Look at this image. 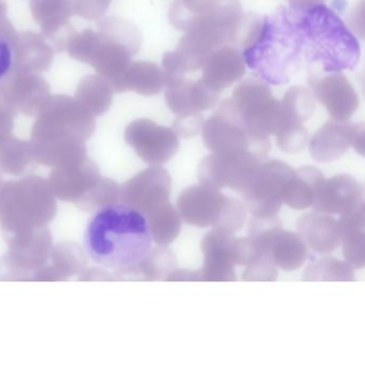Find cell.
<instances>
[{"label": "cell", "mask_w": 365, "mask_h": 365, "mask_svg": "<svg viewBox=\"0 0 365 365\" xmlns=\"http://www.w3.org/2000/svg\"><path fill=\"white\" fill-rule=\"evenodd\" d=\"M242 55L260 80L279 86L299 73L309 78L354 69L360 46L324 4L290 3L262 20L255 41Z\"/></svg>", "instance_id": "cell-1"}, {"label": "cell", "mask_w": 365, "mask_h": 365, "mask_svg": "<svg viewBox=\"0 0 365 365\" xmlns=\"http://www.w3.org/2000/svg\"><path fill=\"white\" fill-rule=\"evenodd\" d=\"M85 245L89 256L106 268L131 266L150 251L146 217L127 205L103 207L87 226Z\"/></svg>", "instance_id": "cell-2"}, {"label": "cell", "mask_w": 365, "mask_h": 365, "mask_svg": "<svg viewBox=\"0 0 365 365\" xmlns=\"http://www.w3.org/2000/svg\"><path fill=\"white\" fill-rule=\"evenodd\" d=\"M56 196L48 180L29 176L0 183V227L5 237L43 227L56 217Z\"/></svg>", "instance_id": "cell-3"}, {"label": "cell", "mask_w": 365, "mask_h": 365, "mask_svg": "<svg viewBox=\"0 0 365 365\" xmlns=\"http://www.w3.org/2000/svg\"><path fill=\"white\" fill-rule=\"evenodd\" d=\"M168 19L178 31L212 29L232 31L236 44L247 48L259 31L262 19L243 14L238 0H175Z\"/></svg>", "instance_id": "cell-4"}, {"label": "cell", "mask_w": 365, "mask_h": 365, "mask_svg": "<svg viewBox=\"0 0 365 365\" xmlns=\"http://www.w3.org/2000/svg\"><path fill=\"white\" fill-rule=\"evenodd\" d=\"M230 100L252 135L269 138L285 128L281 101L273 97L270 87L264 81H245L235 89Z\"/></svg>", "instance_id": "cell-5"}, {"label": "cell", "mask_w": 365, "mask_h": 365, "mask_svg": "<svg viewBox=\"0 0 365 365\" xmlns=\"http://www.w3.org/2000/svg\"><path fill=\"white\" fill-rule=\"evenodd\" d=\"M205 145L213 153L251 151L262 159H266L270 151L269 138L252 135L245 128L232 104L226 100L202 125Z\"/></svg>", "instance_id": "cell-6"}, {"label": "cell", "mask_w": 365, "mask_h": 365, "mask_svg": "<svg viewBox=\"0 0 365 365\" xmlns=\"http://www.w3.org/2000/svg\"><path fill=\"white\" fill-rule=\"evenodd\" d=\"M9 251L0 258V281H31V275L48 264L53 238L46 226L6 237Z\"/></svg>", "instance_id": "cell-7"}, {"label": "cell", "mask_w": 365, "mask_h": 365, "mask_svg": "<svg viewBox=\"0 0 365 365\" xmlns=\"http://www.w3.org/2000/svg\"><path fill=\"white\" fill-rule=\"evenodd\" d=\"M294 173V168L284 162L262 161L240 192L247 210L254 217H277L283 204L284 187Z\"/></svg>", "instance_id": "cell-8"}, {"label": "cell", "mask_w": 365, "mask_h": 365, "mask_svg": "<svg viewBox=\"0 0 365 365\" xmlns=\"http://www.w3.org/2000/svg\"><path fill=\"white\" fill-rule=\"evenodd\" d=\"M249 237L268 251L277 268L297 270L307 259V247L300 235L284 230L277 217H252Z\"/></svg>", "instance_id": "cell-9"}, {"label": "cell", "mask_w": 365, "mask_h": 365, "mask_svg": "<svg viewBox=\"0 0 365 365\" xmlns=\"http://www.w3.org/2000/svg\"><path fill=\"white\" fill-rule=\"evenodd\" d=\"M262 161L264 160L251 151L212 153L198 165L200 185L215 190L228 187L240 193Z\"/></svg>", "instance_id": "cell-10"}, {"label": "cell", "mask_w": 365, "mask_h": 365, "mask_svg": "<svg viewBox=\"0 0 365 365\" xmlns=\"http://www.w3.org/2000/svg\"><path fill=\"white\" fill-rule=\"evenodd\" d=\"M235 198L206 185H191L181 192L177 210L187 225L225 230Z\"/></svg>", "instance_id": "cell-11"}, {"label": "cell", "mask_w": 365, "mask_h": 365, "mask_svg": "<svg viewBox=\"0 0 365 365\" xmlns=\"http://www.w3.org/2000/svg\"><path fill=\"white\" fill-rule=\"evenodd\" d=\"M125 138L136 155L150 165L168 163L179 149L176 132L149 119L133 121L125 130Z\"/></svg>", "instance_id": "cell-12"}, {"label": "cell", "mask_w": 365, "mask_h": 365, "mask_svg": "<svg viewBox=\"0 0 365 365\" xmlns=\"http://www.w3.org/2000/svg\"><path fill=\"white\" fill-rule=\"evenodd\" d=\"M172 178L165 168L153 165L132 177L120 187L123 205L148 215L170 202Z\"/></svg>", "instance_id": "cell-13"}, {"label": "cell", "mask_w": 365, "mask_h": 365, "mask_svg": "<svg viewBox=\"0 0 365 365\" xmlns=\"http://www.w3.org/2000/svg\"><path fill=\"white\" fill-rule=\"evenodd\" d=\"M314 96L324 104L333 120L348 121L359 108V97L349 81L341 72L322 76H309Z\"/></svg>", "instance_id": "cell-14"}, {"label": "cell", "mask_w": 365, "mask_h": 365, "mask_svg": "<svg viewBox=\"0 0 365 365\" xmlns=\"http://www.w3.org/2000/svg\"><path fill=\"white\" fill-rule=\"evenodd\" d=\"M235 238L234 234L220 228H213L205 235L200 243L204 254V266L200 270V281H236L232 257Z\"/></svg>", "instance_id": "cell-15"}, {"label": "cell", "mask_w": 365, "mask_h": 365, "mask_svg": "<svg viewBox=\"0 0 365 365\" xmlns=\"http://www.w3.org/2000/svg\"><path fill=\"white\" fill-rule=\"evenodd\" d=\"M362 185L350 175L333 176L320 185L314 200V210L328 215H344L358 208L363 202Z\"/></svg>", "instance_id": "cell-16"}, {"label": "cell", "mask_w": 365, "mask_h": 365, "mask_svg": "<svg viewBox=\"0 0 365 365\" xmlns=\"http://www.w3.org/2000/svg\"><path fill=\"white\" fill-rule=\"evenodd\" d=\"M100 177L97 164L86 158L69 165L53 168L48 181L57 200L76 204Z\"/></svg>", "instance_id": "cell-17"}, {"label": "cell", "mask_w": 365, "mask_h": 365, "mask_svg": "<svg viewBox=\"0 0 365 365\" xmlns=\"http://www.w3.org/2000/svg\"><path fill=\"white\" fill-rule=\"evenodd\" d=\"M202 69L200 81L217 95L241 80L247 72L243 55L232 46L215 51Z\"/></svg>", "instance_id": "cell-18"}, {"label": "cell", "mask_w": 365, "mask_h": 365, "mask_svg": "<svg viewBox=\"0 0 365 365\" xmlns=\"http://www.w3.org/2000/svg\"><path fill=\"white\" fill-rule=\"evenodd\" d=\"M217 93H213L202 81L183 80L166 85L168 108L177 116L200 114L217 103Z\"/></svg>", "instance_id": "cell-19"}, {"label": "cell", "mask_w": 365, "mask_h": 365, "mask_svg": "<svg viewBox=\"0 0 365 365\" xmlns=\"http://www.w3.org/2000/svg\"><path fill=\"white\" fill-rule=\"evenodd\" d=\"M297 230L307 247L316 253H332L341 245L339 221L328 213L316 211L303 215L297 222Z\"/></svg>", "instance_id": "cell-20"}, {"label": "cell", "mask_w": 365, "mask_h": 365, "mask_svg": "<svg viewBox=\"0 0 365 365\" xmlns=\"http://www.w3.org/2000/svg\"><path fill=\"white\" fill-rule=\"evenodd\" d=\"M354 125L348 121H328L309 142L312 158L320 163L336 161L351 146Z\"/></svg>", "instance_id": "cell-21"}, {"label": "cell", "mask_w": 365, "mask_h": 365, "mask_svg": "<svg viewBox=\"0 0 365 365\" xmlns=\"http://www.w3.org/2000/svg\"><path fill=\"white\" fill-rule=\"evenodd\" d=\"M52 264H44L31 275V281H67L86 268L87 258L82 247L74 242L55 245L51 251Z\"/></svg>", "instance_id": "cell-22"}, {"label": "cell", "mask_w": 365, "mask_h": 365, "mask_svg": "<svg viewBox=\"0 0 365 365\" xmlns=\"http://www.w3.org/2000/svg\"><path fill=\"white\" fill-rule=\"evenodd\" d=\"M84 140L76 138L31 140L34 161L46 168H61L86 159Z\"/></svg>", "instance_id": "cell-23"}, {"label": "cell", "mask_w": 365, "mask_h": 365, "mask_svg": "<svg viewBox=\"0 0 365 365\" xmlns=\"http://www.w3.org/2000/svg\"><path fill=\"white\" fill-rule=\"evenodd\" d=\"M177 268V257L165 247L149 251L140 262L115 271L114 279L121 281H166Z\"/></svg>", "instance_id": "cell-24"}, {"label": "cell", "mask_w": 365, "mask_h": 365, "mask_svg": "<svg viewBox=\"0 0 365 365\" xmlns=\"http://www.w3.org/2000/svg\"><path fill=\"white\" fill-rule=\"evenodd\" d=\"M324 177L318 168L307 165L294 170L284 187L282 200L294 210H304L313 205Z\"/></svg>", "instance_id": "cell-25"}, {"label": "cell", "mask_w": 365, "mask_h": 365, "mask_svg": "<svg viewBox=\"0 0 365 365\" xmlns=\"http://www.w3.org/2000/svg\"><path fill=\"white\" fill-rule=\"evenodd\" d=\"M145 217H147L149 232L155 245L166 247L176 240L182 220L178 210L170 202L158 207Z\"/></svg>", "instance_id": "cell-26"}, {"label": "cell", "mask_w": 365, "mask_h": 365, "mask_svg": "<svg viewBox=\"0 0 365 365\" xmlns=\"http://www.w3.org/2000/svg\"><path fill=\"white\" fill-rule=\"evenodd\" d=\"M163 86V70L153 63H134L120 80L121 91L132 89L144 96L158 95Z\"/></svg>", "instance_id": "cell-27"}, {"label": "cell", "mask_w": 365, "mask_h": 365, "mask_svg": "<svg viewBox=\"0 0 365 365\" xmlns=\"http://www.w3.org/2000/svg\"><path fill=\"white\" fill-rule=\"evenodd\" d=\"M281 103L286 117V128L282 131L303 125L315 110V101L311 91L301 86L288 89Z\"/></svg>", "instance_id": "cell-28"}, {"label": "cell", "mask_w": 365, "mask_h": 365, "mask_svg": "<svg viewBox=\"0 0 365 365\" xmlns=\"http://www.w3.org/2000/svg\"><path fill=\"white\" fill-rule=\"evenodd\" d=\"M304 281H354V268L349 262L333 257H322L305 268Z\"/></svg>", "instance_id": "cell-29"}, {"label": "cell", "mask_w": 365, "mask_h": 365, "mask_svg": "<svg viewBox=\"0 0 365 365\" xmlns=\"http://www.w3.org/2000/svg\"><path fill=\"white\" fill-rule=\"evenodd\" d=\"M34 161L31 143L9 140L0 146V170L12 176H21Z\"/></svg>", "instance_id": "cell-30"}, {"label": "cell", "mask_w": 365, "mask_h": 365, "mask_svg": "<svg viewBox=\"0 0 365 365\" xmlns=\"http://www.w3.org/2000/svg\"><path fill=\"white\" fill-rule=\"evenodd\" d=\"M120 200V185L112 179L100 177L99 180L76 202L81 210L91 212L117 204Z\"/></svg>", "instance_id": "cell-31"}, {"label": "cell", "mask_w": 365, "mask_h": 365, "mask_svg": "<svg viewBox=\"0 0 365 365\" xmlns=\"http://www.w3.org/2000/svg\"><path fill=\"white\" fill-rule=\"evenodd\" d=\"M364 228H351L341 232V243L346 262L352 268L362 269L365 264Z\"/></svg>", "instance_id": "cell-32"}, {"label": "cell", "mask_w": 365, "mask_h": 365, "mask_svg": "<svg viewBox=\"0 0 365 365\" xmlns=\"http://www.w3.org/2000/svg\"><path fill=\"white\" fill-rule=\"evenodd\" d=\"M262 249V247H260ZM279 277L277 264L266 250H260L255 259L247 264L242 274L243 281L272 282Z\"/></svg>", "instance_id": "cell-33"}, {"label": "cell", "mask_w": 365, "mask_h": 365, "mask_svg": "<svg viewBox=\"0 0 365 365\" xmlns=\"http://www.w3.org/2000/svg\"><path fill=\"white\" fill-rule=\"evenodd\" d=\"M275 136L279 149L289 155L300 153L309 142V133L303 125L279 132Z\"/></svg>", "instance_id": "cell-34"}, {"label": "cell", "mask_w": 365, "mask_h": 365, "mask_svg": "<svg viewBox=\"0 0 365 365\" xmlns=\"http://www.w3.org/2000/svg\"><path fill=\"white\" fill-rule=\"evenodd\" d=\"M260 247L251 238H235L232 249V262L237 266H247L259 254Z\"/></svg>", "instance_id": "cell-35"}, {"label": "cell", "mask_w": 365, "mask_h": 365, "mask_svg": "<svg viewBox=\"0 0 365 365\" xmlns=\"http://www.w3.org/2000/svg\"><path fill=\"white\" fill-rule=\"evenodd\" d=\"M16 66V48L11 40L0 31V84L8 80Z\"/></svg>", "instance_id": "cell-36"}, {"label": "cell", "mask_w": 365, "mask_h": 365, "mask_svg": "<svg viewBox=\"0 0 365 365\" xmlns=\"http://www.w3.org/2000/svg\"><path fill=\"white\" fill-rule=\"evenodd\" d=\"M202 125H204V118L202 115H187V116L177 117L173 125V130L180 138H191L197 136L202 132Z\"/></svg>", "instance_id": "cell-37"}, {"label": "cell", "mask_w": 365, "mask_h": 365, "mask_svg": "<svg viewBox=\"0 0 365 365\" xmlns=\"http://www.w3.org/2000/svg\"><path fill=\"white\" fill-rule=\"evenodd\" d=\"M114 277L100 268H85L78 274L80 281H112Z\"/></svg>", "instance_id": "cell-38"}, {"label": "cell", "mask_w": 365, "mask_h": 365, "mask_svg": "<svg viewBox=\"0 0 365 365\" xmlns=\"http://www.w3.org/2000/svg\"><path fill=\"white\" fill-rule=\"evenodd\" d=\"M166 281H200V271L175 269Z\"/></svg>", "instance_id": "cell-39"}, {"label": "cell", "mask_w": 365, "mask_h": 365, "mask_svg": "<svg viewBox=\"0 0 365 365\" xmlns=\"http://www.w3.org/2000/svg\"><path fill=\"white\" fill-rule=\"evenodd\" d=\"M351 146L359 155H364V123L354 125Z\"/></svg>", "instance_id": "cell-40"}, {"label": "cell", "mask_w": 365, "mask_h": 365, "mask_svg": "<svg viewBox=\"0 0 365 365\" xmlns=\"http://www.w3.org/2000/svg\"><path fill=\"white\" fill-rule=\"evenodd\" d=\"M290 3H322L324 0H288Z\"/></svg>", "instance_id": "cell-41"}, {"label": "cell", "mask_w": 365, "mask_h": 365, "mask_svg": "<svg viewBox=\"0 0 365 365\" xmlns=\"http://www.w3.org/2000/svg\"><path fill=\"white\" fill-rule=\"evenodd\" d=\"M3 182V179H1V170H0V183Z\"/></svg>", "instance_id": "cell-42"}]
</instances>
